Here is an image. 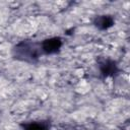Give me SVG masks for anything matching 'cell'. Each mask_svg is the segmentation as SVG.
<instances>
[{
    "label": "cell",
    "mask_w": 130,
    "mask_h": 130,
    "mask_svg": "<svg viewBox=\"0 0 130 130\" xmlns=\"http://www.w3.org/2000/svg\"><path fill=\"white\" fill-rule=\"evenodd\" d=\"M11 55L13 59L26 63H37L43 55L41 42L34 40H22L13 46Z\"/></svg>",
    "instance_id": "6da1fadb"
},
{
    "label": "cell",
    "mask_w": 130,
    "mask_h": 130,
    "mask_svg": "<svg viewBox=\"0 0 130 130\" xmlns=\"http://www.w3.org/2000/svg\"><path fill=\"white\" fill-rule=\"evenodd\" d=\"M63 45V41L60 37H52L45 39L41 42V48L43 55H53L60 52Z\"/></svg>",
    "instance_id": "3957f363"
},
{
    "label": "cell",
    "mask_w": 130,
    "mask_h": 130,
    "mask_svg": "<svg viewBox=\"0 0 130 130\" xmlns=\"http://www.w3.org/2000/svg\"><path fill=\"white\" fill-rule=\"evenodd\" d=\"M93 25L100 29V30H107L110 27H112L115 23V19L112 15L109 14H102V15H96L93 18L92 21Z\"/></svg>",
    "instance_id": "277c9868"
},
{
    "label": "cell",
    "mask_w": 130,
    "mask_h": 130,
    "mask_svg": "<svg viewBox=\"0 0 130 130\" xmlns=\"http://www.w3.org/2000/svg\"><path fill=\"white\" fill-rule=\"evenodd\" d=\"M123 130H125V129H123Z\"/></svg>",
    "instance_id": "8992f818"
},
{
    "label": "cell",
    "mask_w": 130,
    "mask_h": 130,
    "mask_svg": "<svg viewBox=\"0 0 130 130\" xmlns=\"http://www.w3.org/2000/svg\"><path fill=\"white\" fill-rule=\"evenodd\" d=\"M22 130H50L51 122L49 120L41 121H29L20 124Z\"/></svg>",
    "instance_id": "5b68a950"
},
{
    "label": "cell",
    "mask_w": 130,
    "mask_h": 130,
    "mask_svg": "<svg viewBox=\"0 0 130 130\" xmlns=\"http://www.w3.org/2000/svg\"><path fill=\"white\" fill-rule=\"evenodd\" d=\"M98 66L100 69V74L103 79L107 77H116L120 73V68L117 62L111 58H105V57L99 58Z\"/></svg>",
    "instance_id": "7a4b0ae2"
}]
</instances>
